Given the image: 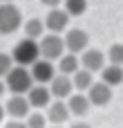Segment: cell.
<instances>
[{"label":"cell","mask_w":123,"mask_h":128,"mask_svg":"<svg viewBox=\"0 0 123 128\" xmlns=\"http://www.w3.org/2000/svg\"><path fill=\"white\" fill-rule=\"evenodd\" d=\"M11 58H13V63H16V65H25V68H27V65H31L34 61H38V58H40L38 40H36V38L25 36L22 40H18V43H16Z\"/></svg>","instance_id":"cell-1"},{"label":"cell","mask_w":123,"mask_h":128,"mask_svg":"<svg viewBox=\"0 0 123 128\" xmlns=\"http://www.w3.org/2000/svg\"><path fill=\"white\" fill-rule=\"evenodd\" d=\"M31 72L25 65H13L7 76H4V86L7 90H11V94H27V90L31 88Z\"/></svg>","instance_id":"cell-2"},{"label":"cell","mask_w":123,"mask_h":128,"mask_svg":"<svg viewBox=\"0 0 123 128\" xmlns=\"http://www.w3.org/2000/svg\"><path fill=\"white\" fill-rule=\"evenodd\" d=\"M22 27V14L16 4L2 2L0 4V34H13Z\"/></svg>","instance_id":"cell-3"},{"label":"cell","mask_w":123,"mask_h":128,"mask_svg":"<svg viewBox=\"0 0 123 128\" xmlns=\"http://www.w3.org/2000/svg\"><path fill=\"white\" fill-rule=\"evenodd\" d=\"M40 56L43 58H49V61H58L63 54H65V40L58 36V34H49V36H40Z\"/></svg>","instance_id":"cell-4"},{"label":"cell","mask_w":123,"mask_h":128,"mask_svg":"<svg viewBox=\"0 0 123 128\" xmlns=\"http://www.w3.org/2000/svg\"><path fill=\"white\" fill-rule=\"evenodd\" d=\"M63 40H65L67 52H72V54H81L83 50L90 47V34L85 29H76V27L74 29H67V36Z\"/></svg>","instance_id":"cell-5"},{"label":"cell","mask_w":123,"mask_h":128,"mask_svg":"<svg viewBox=\"0 0 123 128\" xmlns=\"http://www.w3.org/2000/svg\"><path fill=\"white\" fill-rule=\"evenodd\" d=\"M4 112L11 119H25L31 112V104L27 99V94H13L7 104H4Z\"/></svg>","instance_id":"cell-6"},{"label":"cell","mask_w":123,"mask_h":128,"mask_svg":"<svg viewBox=\"0 0 123 128\" xmlns=\"http://www.w3.org/2000/svg\"><path fill=\"white\" fill-rule=\"evenodd\" d=\"M67 25H69V14H67L65 9L52 7V9H49V14L45 16V29H49V32H54V34L65 32V29H67Z\"/></svg>","instance_id":"cell-7"},{"label":"cell","mask_w":123,"mask_h":128,"mask_svg":"<svg viewBox=\"0 0 123 128\" xmlns=\"http://www.w3.org/2000/svg\"><path fill=\"white\" fill-rule=\"evenodd\" d=\"M31 79L36 81V83H49L52 79H54V74H56V68H54V63L49 61V58H38V61H34L31 63Z\"/></svg>","instance_id":"cell-8"},{"label":"cell","mask_w":123,"mask_h":128,"mask_svg":"<svg viewBox=\"0 0 123 128\" xmlns=\"http://www.w3.org/2000/svg\"><path fill=\"white\" fill-rule=\"evenodd\" d=\"M49 92L54 99H67L72 92H74V83H72V76L69 74H54V79L49 81Z\"/></svg>","instance_id":"cell-9"},{"label":"cell","mask_w":123,"mask_h":128,"mask_svg":"<svg viewBox=\"0 0 123 128\" xmlns=\"http://www.w3.org/2000/svg\"><path fill=\"white\" fill-rule=\"evenodd\" d=\"M87 99L92 106H108L112 101V88L103 81H94L87 90Z\"/></svg>","instance_id":"cell-10"},{"label":"cell","mask_w":123,"mask_h":128,"mask_svg":"<svg viewBox=\"0 0 123 128\" xmlns=\"http://www.w3.org/2000/svg\"><path fill=\"white\" fill-rule=\"evenodd\" d=\"M105 65V54L101 50H94V47H87L83 50V56H81V68L90 70V72H101Z\"/></svg>","instance_id":"cell-11"},{"label":"cell","mask_w":123,"mask_h":128,"mask_svg":"<svg viewBox=\"0 0 123 128\" xmlns=\"http://www.w3.org/2000/svg\"><path fill=\"white\" fill-rule=\"evenodd\" d=\"M90 106L92 104H90V99H87L85 92H72L67 97V108H69V112L74 117H85L90 112Z\"/></svg>","instance_id":"cell-12"},{"label":"cell","mask_w":123,"mask_h":128,"mask_svg":"<svg viewBox=\"0 0 123 128\" xmlns=\"http://www.w3.org/2000/svg\"><path fill=\"white\" fill-rule=\"evenodd\" d=\"M69 108H67V104L63 101V99H56L54 104H49L47 106V119H49V124H56V126H61V124H65L67 119H69Z\"/></svg>","instance_id":"cell-13"},{"label":"cell","mask_w":123,"mask_h":128,"mask_svg":"<svg viewBox=\"0 0 123 128\" xmlns=\"http://www.w3.org/2000/svg\"><path fill=\"white\" fill-rule=\"evenodd\" d=\"M49 88H45V83H38V86H31L27 90V99L31 104V108H47L49 106Z\"/></svg>","instance_id":"cell-14"},{"label":"cell","mask_w":123,"mask_h":128,"mask_svg":"<svg viewBox=\"0 0 123 128\" xmlns=\"http://www.w3.org/2000/svg\"><path fill=\"white\" fill-rule=\"evenodd\" d=\"M101 81L108 83L110 88L121 86V83H123V68H121V65H114V63L103 65V70H101Z\"/></svg>","instance_id":"cell-15"},{"label":"cell","mask_w":123,"mask_h":128,"mask_svg":"<svg viewBox=\"0 0 123 128\" xmlns=\"http://www.w3.org/2000/svg\"><path fill=\"white\" fill-rule=\"evenodd\" d=\"M72 83H74V90L87 92L90 86L94 83V72H90V70H85V68H78V70L72 74Z\"/></svg>","instance_id":"cell-16"},{"label":"cell","mask_w":123,"mask_h":128,"mask_svg":"<svg viewBox=\"0 0 123 128\" xmlns=\"http://www.w3.org/2000/svg\"><path fill=\"white\" fill-rule=\"evenodd\" d=\"M81 68V58L76 56V54H63L61 58H58V68H56V72H61V74H74L76 70Z\"/></svg>","instance_id":"cell-17"},{"label":"cell","mask_w":123,"mask_h":128,"mask_svg":"<svg viewBox=\"0 0 123 128\" xmlns=\"http://www.w3.org/2000/svg\"><path fill=\"white\" fill-rule=\"evenodd\" d=\"M22 29H25V36H29V38H40L43 34H45V22L40 20V18H29L25 25H22Z\"/></svg>","instance_id":"cell-18"},{"label":"cell","mask_w":123,"mask_h":128,"mask_svg":"<svg viewBox=\"0 0 123 128\" xmlns=\"http://www.w3.org/2000/svg\"><path fill=\"white\" fill-rule=\"evenodd\" d=\"M63 4L69 16H83L87 11V0H63Z\"/></svg>","instance_id":"cell-19"},{"label":"cell","mask_w":123,"mask_h":128,"mask_svg":"<svg viewBox=\"0 0 123 128\" xmlns=\"http://www.w3.org/2000/svg\"><path fill=\"white\" fill-rule=\"evenodd\" d=\"M108 58H110V63L123 68V43H114V45L108 50Z\"/></svg>","instance_id":"cell-20"},{"label":"cell","mask_w":123,"mask_h":128,"mask_svg":"<svg viewBox=\"0 0 123 128\" xmlns=\"http://www.w3.org/2000/svg\"><path fill=\"white\" fill-rule=\"evenodd\" d=\"M27 122V128H47L45 124H47V117L45 115H40V112H29L27 117H25Z\"/></svg>","instance_id":"cell-21"},{"label":"cell","mask_w":123,"mask_h":128,"mask_svg":"<svg viewBox=\"0 0 123 128\" xmlns=\"http://www.w3.org/2000/svg\"><path fill=\"white\" fill-rule=\"evenodd\" d=\"M11 68H13V58H11V54L0 52V79H4L7 72H9Z\"/></svg>","instance_id":"cell-22"},{"label":"cell","mask_w":123,"mask_h":128,"mask_svg":"<svg viewBox=\"0 0 123 128\" xmlns=\"http://www.w3.org/2000/svg\"><path fill=\"white\" fill-rule=\"evenodd\" d=\"M4 128H27V124H25L22 119H9V122L4 124Z\"/></svg>","instance_id":"cell-23"},{"label":"cell","mask_w":123,"mask_h":128,"mask_svg":"<svg viewBox=\"0 0 123 128\" xmlns=\"http://www.w3.org/2000/svg\"><path fill=\"white\" fill-rule=\"evenodd\" d=\"M40 2H43L45 7H49V9H52V7H58V4H63V0H40Z\"/></svg>","instance_id":"cell-24"},{"label":"cell","mask_w":123,"mask_h":128,"mask_svg":"<svg viewBox=\"0 0 123 128\" xmlns=\"http://www.w3.org/2000/svg\"><path fill=\"white\" fill-rule=\"evenodd\" d=\"M72 128H92V126L85 124V122H76V124H72Z\"/></svg>","instance_id":"cell-25"},{"label":"cell","mask_w":123,"mask_h":128,"mask_svg":"<svg viewBox=\"0 0 123 128\" xmlns=\"http://www.w3.org/2000/svg\"><path fill=\"white\" fill-rule=\"evenodd\" d=\"M4 92H7V86H4V81H2V79H0V97H2V94H4Z\"/></svg>","instance_id":"cell-26"},{"label":"cell","mask_w":123,"mask_h":128,"mask_svg":"<svg viewBox=\"0 0 123 128\" xmlns=\"http://www.w3.org/2000/svg\"><path fill=\"white\" fill-rule=\"evenodd\" d=\"M4 115H7V112H4V106L0 104V124H2V119H4Z\"/></svg>","instance_id":"cell-27"},{"label":"cell","mask_w":123,"mask_h":128,"mask_svg":"<svg viewBox=\"0 0 123 128\" xmlns=\"http://www.w3.org/2000/svg\"><path fill=\"white\" fill-rule=\"evenodd\" d=\"M0 2H11V0H0Z\"/></svg>","instance_id":"cell-28"},{"label":"cell","mask_w":123,"mask_h":128,"mask_svg":"<svg viewBox=\"0 0 123 128\" xmlns=\"http://www.w3.org/2000/svg\"><path fill=\"white\" fill-rule=\"evenodd\" d=\"M52 128H61V126H56V124H54V126H52Z\"/></svg>","instance_id":"cell-29"}]
</instances>
